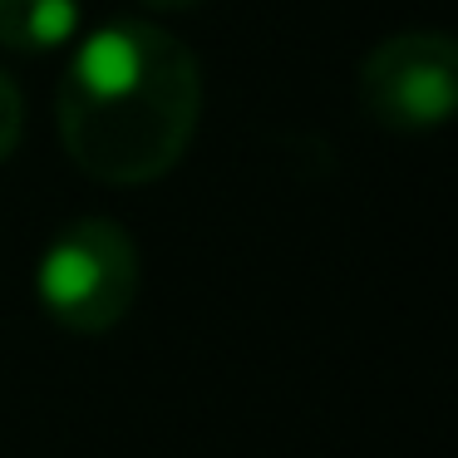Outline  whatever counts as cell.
Wrapping results in <instances>:
<instances>
[{"instance_id": "cell-1", "label": "cell", "mask_w": 458, "mask_h": 458, "mask_svg": "<svg viewBox=\"0 0 458 458\" xmlns=\"http://www.w3.org/2000/svg\"><path fill=\"white\" fill-rule=\"evenodd\" d=\"M60 143L94 182L139 188L182 163L202 119L198 55L148 21H114L74 50L60 84Z\"/></svg>"}, {"instance_id": "cell-2", "label": "cell", "mask_w": 458, "mask_h": 458, "mask_svg": "<svg viewBox=\"0 0 458 458\" xmlns=\"http://www.w3.org/2000/svg\"><path fill=\"white\" fill-rule=\"evenodd\" d=\"M40 306L74 335H104L139 301V247L109 217H80L55 232L40 257Z\"/></svg>"}, {"instance_id": "cell-3", "label": "cell", "mask_w": 458, "mask_h": 458, "mask_svg": "<svg viewBox=\"0 0 458 458\" xmlns=\"http://www.w3.org/2000/svg\"><path fill=\"white\" fill-rule=\"evenodd\" d=\"M360 104L379 129L428 133L458 109V50L444 30H404L379 40L360 64Z\"/></svg>"}, {"instance_id": "cell-4", "label": "cell", "mask_w": 458, "mask_h": 458, "mask_svg": "<svg viewBox=\"0 0 458 458\" xmlns=\"http://www.w3.org/2000/svg\"><path fill=\"white\" fill-rule=\"evenodd\" d=\"M80 0H0V45L21 55H50L74 40Z\"/></svg>"}, {"instance_id": "cell-5", "label": "cell", "mask_w": 458, "mask_h": 458, "mask_svg": "<svg viewBox=\"0 0 458 458\" xmlns=\"http://www.w3.org/2000/svg\"><path fill=\"white\" fill-rule=\"evenodd\" d=\"M21 133H25V99H21V89H15L11 74L0 70V163L15 153Z\"/></svg>"}, {"instance_id": "cell-6", "label": "cell", "mask_w": 458, "mask_h": 458, "mask_svg": "<svg viewBox=\"0 0 458 458\" xmlns=\"http://www.w3.org/2000/svg\"><path fill=\"white\" fill-rule=\"evenodd\" d=\"M143 5H153V11H192L202 0H143Z\"/></svg>"}]
</instances>
